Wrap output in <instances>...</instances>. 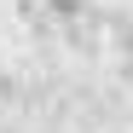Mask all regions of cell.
Wrapping results in <instances>:
<instances>
[]
</instances>
